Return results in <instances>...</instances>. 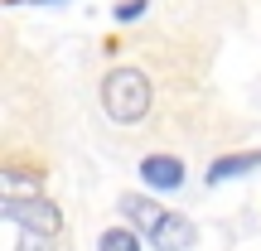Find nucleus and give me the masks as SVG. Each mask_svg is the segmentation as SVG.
Segmentation results:
<instances>
[{
	"instance_id": "8",
	"label": "nucleus",
	"mask_w": 261,
	"mask_h": 251,
	"mask_svg": "<svg viewBox=\"0 0 261 251\" xmlns=\"http://www.w3.org/2000/svg\"><path fill=\"white\" fill-rule=\"evenodd\" d=\"M140 15H145V0H121L116 5V24H136Z\"/></svg>"
},
{
	"instance_id": "6",
	"label": "nucleus",
	"mask_w": 261,
	"mask_h": 251,
	"mask_svg": "<svg viewBox=\"0 0 261 251\" xmlns=\"http://www.w3.org/2000/svg\"><path fill=\"white\" fill-rule=\"evenodd\" d=\"M252 169H261V150H242V155H223L213 169H208V184H227V179L237 174H252Z\"/></svg>"
},
{
	"instance_id": "2",
	"label": "nucleus",
	"mask_w": 261,
	"mask_h": 251,
	"mask_svg": "<svg viewBox=\"0 0 261 251\" xmlns=\"http://www.w3.org/2000/svg\"><path fill=\"white\" fill-rule=\"evenodd\" d=\"M0 213H5L15 227H29V232H44V237H58V227H63V213H58L48 198H10L5 193Z\"/></svg>"
},
{
	"instance_id": "9",
	"label": "nucleus",
	"mask_w": 261,
	"mask_h": 251,
	"mask_svg": "<svg viewBox=\"0 0 261 251\" xmlns=\"http://www.w3.org/2000/svg\"><path fill=\"white\" fill-rule=\"evenodd\" d=\"M19 246H24V251H48V237H44V232H29V227H24V242H19Z\"/></svg>"
},
{
	"instance_id": "3",
	"label": "nucleus",
	"mask_w": 261,
	"mask_h": 251,
	"mask_svg": "<svg viewBox=\"0 0 261 251\" xmlns=\"http://www.w3.org/2000/svg\"><path fill=\"white\" fill-rule=\"evenodd\" d=\"M140 179L155 193H174V188H184V164L174 155H150V159H140Z\"/></svg>"
},
{
	"instance_id": "7",
	"label": "nucleus",
	"mask_w": 261,
	"mask_h": 251,
	"mask_svg": "<svg viewBox=\"0 0 261 251\" xmlns=\"http://www.w3.org/2000/svg\"><path fill=\"white\" fill-rule=\"evenodd\" d=\"M97 251H140V237L130 232V227H112V232H102Z\"/></svg>"
},
{
	"instance_id": "1",
	"label": "nucleus",
	"mask_w": 261,
	"mask_h": 251,
	"mask_svg": "<svg viewBox=\"0 0 261 251\" xmlns=\"http://www.w3.org/2000/svg\"><path fill=\"white\" fill-rule=\"evenodd\" d=\"M102 106L116 126H136L150 111V77L140 68H112L102 82Z\"/></svg>"
},
{
	"instance_id": "4",
	"label": "nucleus",
	"mask_w": 261,
	"mask_h": 251,
	"mask_svg": "<svg viewBox=\"0 0 261 251\" xmlns=\"http://www.w3.org/2000/svg\"><path fill=\"white\" fill-rule=\"evenodd\" d=\"M194 222L189 217H179V213H165V222L150 232V242H155L160 251H184V246H194Z\"/></svg>"
},
{
	"instance_id": "5",
	"label": "nucleus",
	"mask_w": 261,
	"mask_h": 251,
	"mask_svg": "<svg viewBox=\"0 0 261 251\" xmlns=\"http://www.w3.org/2000/svg\"><path fill=\"white\" fill-rule=\"evenodd\" d=\"M121 213H126V217H130V222H136L145 237L155 232L160 222H165V208H160L155 198H140V193H126V198H121Z\"/></svg>"
}]
</instances>
